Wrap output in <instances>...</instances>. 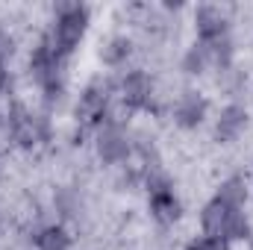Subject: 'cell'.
Masks as SVG:
<instances>
[{
    "label": "cell",
    "instance_id": "7a4b0ae2",
    "mask_svg": "<svg viewBox=\"0 0 253 250\" xmlns=\"http://www.w3.org/2000/svg\"><path fill=\"white\" fill-rule=\"evenodd\" d=\"M53 24L47 30V39L53 44V50L62 56V59H71L77 53V47L83 44L85 33H88V21H91V12L85 3H59L53 6Z\"/></svg>",
    "mask_w": 253,
    "mask_h": 250
},
{
    "label": "cell",
    "instance_id": "8992f818",
    "mask_svg": "<svg viewBox=\"0 0 253 250\" xmlns=\"http://www.w3.org/2000/svg\"><path fill=\"white\" fill-rule=\"evenodd\" d=\"M115 97H118V103H124L129 112L150 109L153 97H156V83H153V77L144 68H132V71H126L124 77L118 80Z\"/></svg>",
    "mask_w": 253,
    "mask_h": 250
},
{
    "label": "cell",
    "instance_id": "2e32d148",
    "mask_svg": "<svg viewBox=\"0 0 253 250\" xmlns=\"http://www.w3.org/2000/svg\"><path fill=\"white\" fill-rule=\"evenodd\" d=\"M9 88V68H6V59L0 56V94Z\"/></svg>",
    "mask_w": 253,
    "mask_h": 250
},
{
    "label": "cell",
    "instance_id": "9a60e30c",
    "mask_svg": "<svg viewBox=\"0 0 253 250\" xmlns=\"http://www.w3.org/2000/svg\"><path fill=\"white\" fill-rule=\"evenodd\" d=\"M183 250H230L227 242H221V239H209V236H194L186 242V248Z\"/></svg>",
    "mask_w": 253,
    "mask_h": 250
},
{
    "label": "cell",
    "instance_id": "5b68a950",
    "mask_svg": "<svg viewBox=\"0 0 253 250\" xmlns=\"http://www.w3.org/2000/svg\"><path fill=\"white\" fill-rule=\"evenodd\" d=\"M6 135H9V144L12 147L30 153L42 141H47V118L44 115H33L27 106L15 103L6 112Z\"/></svg>",
    "mask_w": 253,
    "mask_h": 250
},
{
    "label": "cell",
    "instance_id": "6da1fadb",
    "mask_svg": "<svg viewBox=\"0 0 253 250\" xmlns=\"http://www.w3.org/2000/svg\"><path fill=\"white\" fill-rule=\"evenodd\" d=\"M200 236L209 239H221L227 245L233 242H251V218L245 209H233L227 203H221L218 197H209L200 209Z\"/></svg>",
    "mask_w": 253,
    "mask_h": 250
},
{
    "label": "cell",
    "instance_id": "9c48e42d",
    "mask_svg": "<svg viewBox=\"0 0 253 250\" xmlns=\"http://www.w3.org/2000/svg\"><path fill=\"white\" fill-rule=\"evenodd\" d=\"M206 112H209V100L194 88L180 91L177 100L171 103V118L180 129H197L206 121Z\"/></svg>",
    "mask_w": 253,
    "mask_h": 250
},
{
    "label": "cell",
    "instance_id": "5bb4252c",
    "mask_svg": "<svg viewBox=\"0 0 253 250\" xmlns=\"http://www.w3.org/2000/svg\"><path fill=\"white\" fill-rule=\"evenodd\" d=\"M183 74H189V77H200V74H206V71H212V59H209V50H206V44H200V42H194L189 50L183 53Z\"/></svg>",
    "mask_w": 253,
    "mask_h": 250
},
{
    "label": "cell",
    "instance_id": "3957f363",
    "mask_svg": "<svg viewBox=\"0 0 253 250\" xmlns=\"http://www.w3.org/2000/svg\"><path fill=\"white\" fill-rule=\"evenodd\" d=\"M147 188V212L159 227H174L183 218V200L174 191V183L165 171H150L144 177Z\"/></svg>",
    "mask_w": 253,
    "mask_h": 250
},
{
    "label": "cell",
    "instance_id": "ba28073f",
    "mask_svg": "<svg viewBox=\"0 0 253 250\" xmlns=\"http://www.w3.org/2000/svg\"><path fill=\"white\" fill-rule=\"evenodd\" d=\"M191 24H194V33H197V42H218V39H230V30H233V18L224 6L218 3H200L191 15Z\"/></svg>",
    "mask_w": 253,
    "mask_h": 250
},
{
    "label": "cell",
    "instance_id": "4fadbf2b",
    "mask_svg": "<svg viewBox=\"0 0 253 250\" xmlns=\"http://www.w3.org/2000/svg\"><path fill=\"white\" fill-rule=\"evenodd\" d=\"M129 53H132V42L126 36H109L100 44V62L106 65V68H121V65H126Z\"/></svg>",
    "mask_w": 253,
    "mask_h": 250
},
{
    "label": "cell",
    "instance_id": "7c38bea8",
    "mask_svg": "<svg viewBox=\"0 0 253 250\" xmlns=\"http://www.w3.org/2000/svg\"><path fill=\"white\" fill-rule=\"evenodd\" d=\"M212 197H218L221 203H227V206H233V209H245V203H248V180H245V174H230V177H224L218 188H215V194Z\"/></svg>",
    "mask_w": 253,
    "mask_h": 250
},
{
    "label": "cell",
    "instance_id": "8fae6325",
    "mask_svg": "<svg viewBox=\"0 0 253 250\" xmlns=\"http://www.w3.org/2000/svg\"><path fill=\"white\" fill-rule=\"evenodd\" d=\"M33 245L36 250H71L74 245V236H71V230L65 227V224H44V227H39L36 233H33Z\"/></svg>",
    "mask_w": 253,
    "mask_h": 250
},
{
    "label": "cell",
    "instance_id": "277c9868",
    "mask_svg": "<svg viewBox=\"0 0 253 250\" xmlns=\"http://www.w3.org/2000/svg\"><path fill=\"white\" fill-rule=\"evenodd\" d=\"M112 97H115L112 83H106V80H91V83H85V88L80 91L77 106H74V118H77L80 129L97 132L100 126L106 124Z\"/></svg>",
    "mask_w": 253,
    "mask_h": 250
},
{
    "label": "cell",
    "instance_id": "30bf717a",
    "mask_svg": "<svg viewBox=\"0 0 253 250\" xmlns=\"http://www.w3.org/2000/svg\"><path fill=\"white\" fill-rule=\"evenodd\" d=\"M248 124H251V112H248V106H242V103L233 100V103H227V106L218 112L212 135H215L218 144H233V141H239V138L245 135Z\"/></svg>",
    "mask_w": 253,
    "mask_h": 250
},
{
    "label": "cell",
    "instance_id": "52a82bcc",
    "mask_svg": "<svg viewBox=\"0 0 253 250\" xmlns=\"http://www.w3.org/2000/svg\"><path fill=\"white\" fill-rule=\"evenodd\" d=\"M94 153L103 165H126L132 156V138L126 126L103 124L94 132Z\"/></svg>",
    "mask_w": 253,
    "mask_h": 250
}]
</instances>
